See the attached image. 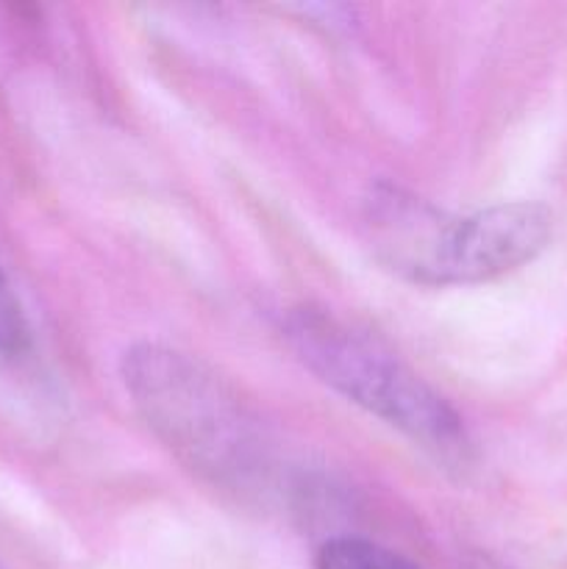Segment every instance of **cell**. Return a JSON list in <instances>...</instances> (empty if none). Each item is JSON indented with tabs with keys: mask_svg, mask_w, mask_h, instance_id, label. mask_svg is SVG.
Segmentation results:
<instances>
[{
	"mask_svg": "<svg viewBox=\"0 0 567 569\" xmlns=\"http://www.w3.org/2000/svg\"><path fill=\"white\" fill-rule=\"evenodd\" d=\"M120 376L145 426L189 470L237 492L265 481L259 420L209 367L181 350L139 342L122 356Z\"/></svg>",
	"mask_w": 567,
	"mask_h": 569,
	"instance_id": "obj_1",
	"label": "cell"
},
{
	"mask_svg": "<svg viewBox=\"0 0 567 569\" xmlns=\"http://www.w3.org/2000/svg\"><path fill=\"white\" fill-rule=\"evenodd\" d=\"M281 331L300 365L326 387L392 426L442 465H467L472 445L454 406L376 339L322 309L289 311Z\"/></svg>",
	"mask_w": 567,
	"mask_h": 569,
	"instance_id": "obj_2",
	"label": "cell"
},
{
	"mask_svg": "<svg viewBox=\"0 0 567 569\" xmlns=\"http://www.w3.org/2000/svg\"><path fill=\"white\" fill-rule=\"evenodd\" d=\"M554 217L543 203L511 200L454 217L445 239L442 287L484 283L520 270L550 242Z\"/></svg>",
	"mask_w": 567,
	"mask_h": 569,
	"instance_id": "obj_3",
	"label": "cell"
},
{
	"mask_svg": "<svg viewBox=\"0 0 567 569\" xmlns=\"http://www.w3.org/2000/svg\"><path fill=\"white\" fill-rule=\"evenodd\" d=\"M450 214L428 200L378 183L365 203V228L376 259L406 281L439 287L445 233Z\"/></svg>",
	"mask_w": 567,
	"mask_h": 569,
	"instance_id": "obj_4",
	"label": "cell"
},
{
	"mask_svg": "<svg viewBox=\"0 0 567 569\" xmlns=\"http://www.w3.org/2000/svg\"><path fill=\"white\" fill-rule=\"evenodd\" d=\"M315 569H422L417 561L361 537H334L320 545Z\"/></svg>",
	"mask_w": 567,
	"mask_h": 569,
	"instance_id": "obj_5",
	"label": "cell"
},
{
	"mask_svg": "<svg viewBox=\"0 0 567 569\" xmlns=\"http://www.w3.org/2000/svg\"><path fill=\"white\" fill-rule=\"evenodd\" d=\"M28 342H31V331H28L22 306L6 272L0 270V356H6V359L20 356L28 348Z\"/></svg>",
	"mask_w": 567,
	"mask_h": 569,
	"instance_id": "obj_6",
	"label": "cell"
},
{
	"mask_svg": "<svg viewBox=\"0 0 567 569\" xmlns=\"http://www.w3.org/2000/svg\"><path fill=\"white\" fill-rule=\"evenodd\" d=\"M470 569H506V567H500V565H495V561H489V559H476L472 561V567Z\"/></svg>",
	"mask_w": 567,
	"mask_h": 569,
	"instance_id": "obj_7",
	"label": "cell"
},
{
	"mask_svg": "<svg viewBox=\"0 0 567 569\" xmlns=\"http://www.w3.org/2000/svg\"><path fill=\"white\" fill-rule=\"evenodd\" d=\"M0 569H3V567H0Z\"/></svg>",
	"mask_w": 567,
	"mask_h": 569,
	"instance_id": "obj_8",
	"label": "cell"
}]
</instances>
